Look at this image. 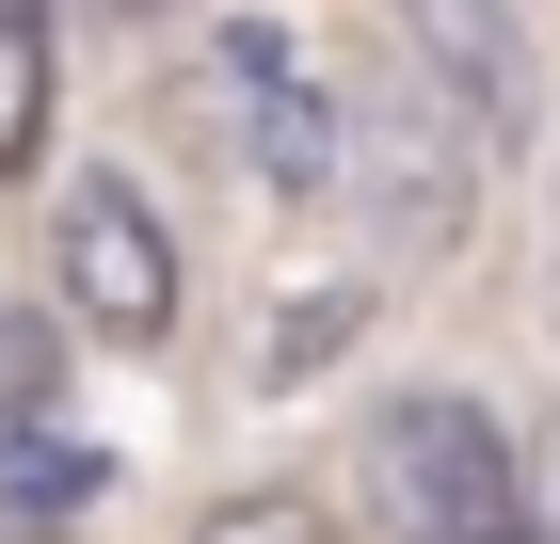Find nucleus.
<instances>
[{"label":"nucleus","mask_w":560,"mask_h":544,"mask_svg":"<svg viewBox=\"0 0 560 544\" xmlns=\"http://www.w3.org/2000/svg\"><path fill=\"white\" fill-rule=\"evenodd\" d=\"M48 0H0V176L16 161H48Z\"/></svg>","instance_id":"nucleus-5"},{"label":"nucleus","mask_w":560,"mask_h":544,"mask_svg":"<svg viewBox=\"0 0 560 544\" xmlns=\"http://www.w3.org/2000/svg\"><path fill=\"white\" fill-rule=\"evenodd\" d=\"M545 529H560V432H545Z\"/></svg>","instance_id":"nucleus-11"},{"label":"nucleus","mask_w":560,"mask_h":544,"mask_svg":"<svg viewBox=\"0 0 560 544\" xmlns=\"http://www.w3.org/2000/svg\"><path fill=\"white\" fill-rule=\"evenodd\" d=\"M0 544H65V529H48V512H16V497H0Z\"/></svg>","instance_id":"nucleus-10"},{"label":"nucleus","mask_w":560,"mask_h":544,"mask_svg":"<svg viewBox=\"0 0 560 544\" xmlns=\"http://www.w3.org/2000/svg\"><path fill=\"white\" fill-rule=\"evenodd\" d=\"M337 113H352V193L385 209V241H400V256H432L448 224H465V193H480V128L448 113L417 65H369Z\"/></svg>","instance_id":"nucleus-2"},{"label":"nucleus","mask_w":560,"mask_h":544,"mask_svg":"<svg viewBox=\"0 0 560 544\" xmlns=\"http://www.w3.org/2000/svg\"><path fill=\"white\" fill-rule=\"evenodd\" d=\"M113 16H161V0H113Z\"/></svg>","instance_id":"nucleus-12"},{"label":"nucleus","mask_w":560,"mask_h":544,"mask_svg":"<svg viewBox=\"0 0 560 544\" xmlns=\"http://www.w3.org/2000/svg\"><path fill=\"white\" fill-rule=\"evenodd\" d=\"M48 289H65V321H81L96 352H161L176 241H161V209H144L129 176H81V193L48 209Z\"/></svg>","instance_id":"nucleus-3"},{"label":"nucleus","mask_w":560,"mask_h":544,"mask_svg":"<svg viewBox=\"0 0 560 544\" xmlns=\"http://www.w3.org/2000/svg\"><path fill=\"white\" fill-rule=\"evenodd\" d=\"M48 401H65V336H48V321H0V417L48 432Z\"/></svg>","instance_id":"nucleus-8"},{"label":"nucleus","mask_w":560,"mask_h":544,"mask_svg":"<svg viewBox=\"0 0 560 544\" xmlns=\"http://www.w3.org/2000/svg\"><path fill=\"white\" fill-rule=\"evenodd\" d=\"M96 481H113V449H65V432H16V449H0V497H16V512H48V529H65Z\"/></svg>","instance_id":"nucleus-6"},{"label":"nucleus","mask_w":560,"mask_h":544,"mask_svg":"<svg viewBox=\"0 0 560 544\" xmlns=\"http://www.w3.org/2000/svg\"><path fill=\"white\" fill-rule=\"evenodd\" d=\"M400 65H417L480 144L528 128V16H513V0H400Z\"/></svg>","instance_id":"nucleus-4"},{"label":"nucleus","mask_w":560,"mask_h":544,"mask_svg":"<svg viewBox=\"0 0 560 544\" xmlns=\"http://www.w3.org/2000/svg\"><path fill=\"white\" fill-rule=\"evenodd\" d=\"M337 321H352V289H304L289 321H272V352H257V384H304L320 352H337Z\"/></svg>","instance_id":"nucleus-9"},{"label":"nucleus","mask_w":560,"mask_h":544,"mask_svg":"<svg viewBox=\"0 0 560 544\" xmlns=\"http://www.w3.org/2000/svg\"><path fill=\"white\" fill-rule=\"evenodd\" d=\"M369 512H385V544H560L545 464H513V432L465 384H400L369 417Z\"/></svg>","instance_id":"nucleus-1"},{"label":"nucleus","mask_w":560,"mask_h":544,"mask_svg":"<svg viewBox=\"0 0 560 544\" xmlns=\"http://www.w3.org/2000/svg\"><path fill=\"white\" fill-rule=\"evenodd\" d=\"M192 544H337V512H320V497H289V481H257V497H224Z\"/></svg>","instance_id":"nucleus-7"}]
</instances>
